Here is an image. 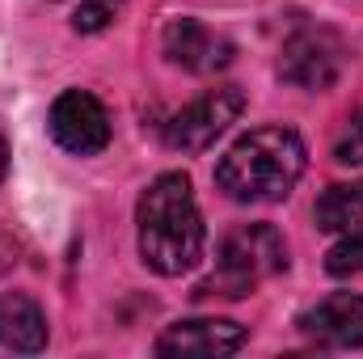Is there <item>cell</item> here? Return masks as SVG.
<instances>
[{
    "label": "cell",
    "mask_w": 363,
    "mask_h": 359,
    "mask_svg": "<svg viewBox=\"0 0 363 359\" xmlns=\"http://www.w3.org/2000/svg\"><path fill=\"white\" fill-rule=\"evenodd\" d=\"M123 4H127V0H81L77 13H72L77 34H97V30H106V26L123 13Z\"/></svg>",
    "instance_id": "14"
},
{
    "label": "cell",
    "mask_w": 363,
    "mask_h": 359,
    "mask_svg": "<svg viewBox=\"0 0 363 359\" xmlns=\"http://www.w3.org/2000/svg\"><path fill=\"white\" fill-rule=\"evenodd\" d=\"M9 263H13V241H9V237L0 233V270L9 267Z\"/></svg>",
    "instance_id": "15"
},
{
    "label": "cell",
    "mask_w": 363,
    "mask_h": 359,
    "mask_svg": "<svg viewBox=\"0 0 363 359\" xmlns=\"http://www.w3.org/2000/svg\"><path fill=\"white\" fill-rule=\"evenodd\" d=\"M283 267H287L283 233L274 224H241V228L224 233V241L216 250V270L194 287V300H211V296L241 300Z\"/></svg>",
    "instance_id": "3"
},
{
    "label": "cell",
    "mask_w": 363,
    "mask_h": 359,
    "mask_svg": "<svg viewBox=\"0 0 363 359\" xmlns=\"http://www.w3.org/2000/svg\"><path fill=\"white\" fill-rule=\"evenodd\" d=\"M245 326L228 317H194V321H174L157 338V355L165 359H220L241 351Z\"/></svg>",
    "instance_id": "7"
},
{
    "label": "cell",
    "mask_w": 363,
    "mask_h": 359,
    "mask_svg": "<svg viewBox=\"0 0 363 359\" xmlns=\"http://www.w3.org/2000/svg\"><path fill=\"white\" fill-rule=\"evenodd\" d=\"M300 174H304V140L291 127H254L216 165L220 190L237 203H279L291 194Z\"/></svg>",
    "instance_id": "2"
},
{
    "label": "cell",
    "mask_w": 363,
    "mask_h": 359,
    "mask_svg": "<svg viewBox=\"0 0 363 359\" xmlns=\"http://www.w3.org/2000/svg\"><path fill=\"white\" fill-rule=\"evenodd\" d=\"M300 330L308 343L325 351H347L363 343V296L355 292H334L317 300L308 313H300Z\"/></svg>",
    "instance_id": "9"
},
{
    "label": "cell",
    "mask_w": 363,
    "mask_h": 359,
    "mask_svg": "<svg viewBox=\"0 0 363 359\" xmlns=\"http://www.w3.org/2000/svg\"><path fill=\"white\" fill-rule=\"evenodd\" d=\"M4 174H9V148H4V140H0V182H4Z\"/></svg>",
    "instance_id": "16"
},
{
    "label": "cell",
    "mask_w": 363,
    "mask_h": 359,
    "mask_svg": "<svg viewBox=\"0 0 363 359\" xmlns=\"http://www.w3.org/2000/svg\"><path fill=\"white\" fill-rule=\"evenodd\" d=\"M313 216H317L321 233H351L355 224H363V182H338V186H330L317 199Z\"/></svg>",
    "instance_id": "11"
},
{
    "label": "cell",
    "mask_w": 363,
    "mask_h": 359,
    "mask_svg": "<svg viewBox=\"0 0 363 359\" xmlns=\"http://www.w3.org/2000/svg\"><path fill=\"white\" fill-rule=\"evenodd\" d=\"M325 270H330L334 279H355V275H363V228H351V233L330 250Z\"/></svg>",
    "instance_id": "12"
},
{
    "label": "cell",
    "mask_w": 363,
    "mask_h": 359,
    "mask_svg": "<svg viewBox=\"0 0 363 359\" xmlns=\"http://www.w3.org/2000/svg\"><path fill=\"white\" fill-rule=\"evenodd\" d=\"M342 64H347V47L330 26H300L279 51V77L308 93L330 89L342 77Z\"/></svg>",
    "instance_id": "5"
},
{
    "label": "cell",
    "mask_w": 363,
    "mask_h": 359,
    "mask_svg": "<svg viewBox=\"0 0 363 359\" xmlns=\"http://www.w3.org/2000/svg\"><path fill=\"white\" fill-rule=\"evenodd\" d=\"M245 110V93L237 85H220V89H207L203 97H194L190 106H182L178 114L165 123V144L174 153H207Z\"/></svg>",
    "instance_id": "4"
},
{
    "label": "cell",
    "mask_w": 363,
    "mask_h": 359,
    "mask_svg": "<svg viewBox=\"0 0 363 359\" xmlns=\"http://www.w3.org/2000/svg\"><path fill=\"white\" fill-rule=\"evenodd\" d=\"M135 224L144 267H152L157 275H186L199 267L207 250V228L186 174H161L152 182L140 194Z\"/></svg>",
    "instance_id": "1"
},
{
    "label": "cell",
    "mask_w": 363,
    "mask_h": 359,
    "mask_svg": "<svg viewBox=\"0 0 363 359\" xmlns=\"http://www.w3.org/2000/svg\"><path fill=\"white\" fill-rule=\"evenodd\" d=\"M47 131H51V140L64 153H72V157H97L110 144V114H106V106L93 93L68 89L51 101Z\"/></svg>",
    "instance_id": "6"
},
{
    "label": "cell",
    "mask_w": 363,
    "mask_h": 359,
    "mask_svg": "<svg viewBox=\"0 0 363 359\" xmlns=\"http://www.w3.org/2000/svg\"><path fill=\"white\" fill-rule=\"evenodd\" d=\"M165 55L186 68V72H194V77H211V72H220V68H228L233 64V43L224 38V34H216L211 26H203V21H194V17H174L169 26H165Z\"/></svg>",
    "instance_id": "8"
},
{
    "label": "cell",
    "mask_w": 363,
    "mask_h": 359,
    "mask_svg": "<svg viewBox=\"0 0 363 359\" xmlns=\"http://www.w3.org/2000/svg\"><path fill=\"white\" fill-rule=\"evenodd\" d=\"M0 347L34 355L47 347V313L38 309L34 296L26 292H4L0 296Z\"/></svg>",
    "instance_id": "10"
},
{
    "label": "cell",
    "mask_w": 363,
    "mask_h": 359,
    "mask_svg": "<svg viewBox=\"0 0 363 359\" xmlns=\"http://www.w3.org/2000/svg\"><path fill=\"white\" fill-rule=\"evenodd\" d=\"M334 161L338 165H363V106H355L334 136Z\"/></svg>",
    "instance_id": "13"
}]
</instances>
